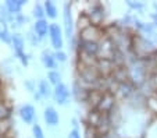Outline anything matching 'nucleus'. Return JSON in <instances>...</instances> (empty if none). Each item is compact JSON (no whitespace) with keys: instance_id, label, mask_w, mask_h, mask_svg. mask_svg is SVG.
Masks as SVG:
<instances>
[{"instance_id":"1a4fd4ad","label":"nucleus","mask_w":157,"mask_h":138,"mask_svg":"<svg viewBox=\"0 0 157 138\" xmlns=\"http://www.w3.org/2000/svg\"><path fill=\"white\" fill-rule=\"evenodd\" d=\"M25 2H22V0H18V2H7V7H9V10L11 13H18L21 10V6Z\"/></svg>"},{"instance_id":"0eeeda50","label":"nucleus","mask_w":157,"mask_h":138,"mask_svg":"<svg viewBox=\"0 0 157 138\" xmlns=\"http://www.w3.org/2000/svg\"><path fill=\"white\" fill-rule=\"evenodd\" d=\"M42 61H43V64L48 67V69H54V67H56L53 56H52L48 50H44L43 53H42Z\"/></svg>"},{"instance_id":"6e6552de","label":"nucleus","mask_w":157,"mask_h":138,"mask_svg":"<svg viewBox=\"0 0 157 138\" xmlns=\"http://www.w3.org/2000/svg\"><path fill=\"white\" fill-rule=\"evenodd\" d=\"M13 43H14V48H15V50H17V53H18V56L20 54H22V46H24V39L21 38L20 35H13Z\"/></svg>"},{"instance_id":"2eb2a0df","label":"nucleus","mask_w":157,"mask_h":138,"mask_svg":"<svg viewBox=\"0 0 157 138\" xmlns=\"http://www.w3.org/2000/svg\"><path fill=\"white\" fill-rule=\"evenodd\" d=\"M56 59H57V60H60V61H65V60H67V54L63 53V52H57V53H56Z\"/></svg>"},{"instance_id":"9b49d317","label":"nucleus","mask_w":157,"mask_h":138,"mask_svg":"<svg viewBox=\"0 0 157 138\" xmlns=\"http://www.w3.org/2000/svg\"><path fill=\"white\" fill-rule=\"evenodd\" d=\"M39 89H40V93L44 96H50V87H49V84L46 81H40V84H39Z\"/></svg>"},{"instance_id":"9d476101","label":"nucleus","mask_w":157,"mask_h":138,"mask_svg":"<svg viewBox=\"0 0 157 138\" xmlns=\"http://www.w3.org/2000/svg\"><path fill=\"white\" fill-rule=\"evenodd\" d=\"M44 7H46V13H48V15L50 18H54L57 15V9L52 2H46V3H44Z\"/></svg>"},{"instance_id":"a211bd4d","label":"nucleus","mask_w":157,"mask_h":138,"mask_svg":"<svg viewBox=\"0 0 157 138\" xmlns=\"http://www.w3.org/2000/svg\"><path fill=\"white\" fill-rule=\"evenodd\" d=\"M0 17H7V13H6V9L0 6Z\"/></svg>"},{"instance_id":"39448f33","label":"nucleus","mask_w":157,"mask_h":138,"mask_svg":"<svg viewBox=\"0 0 157 138\" xmlns=\"http://www.w3.org/2000/svg\"><path fill=\"white\" fill-rule=\"evenodd\" d=\"M44 120L50 126H56L59 123V114L53 108H48L44 110Z\"/></svg>"},{"instance_id":"dca6fc26","label":"nucleus","mask_w":157,"mask_h":138,"mask_svg":"<svg viewBox=\"0 0 157 138\" xmlns=\"http://www.w3.org/2000/svg\"><path fill=\"white\" fill-rule=\"evenodd\" d=\"M6 25H4L3 21H0V38H3L4 35H6Z\"/></svg>"},{"instance_id":"ddd939ff","label":"nucleus","mask_w":157,"mask_h":138,"mask_svg":"<svg viewBox=\"0 0 157 138\" xmlns=\"http://www.w3.org/2000/svg\"><path fill=\"white\" fill-rule=\"evenodd\" d=\"M32 130H33V137H35V138H44L43 137V132H42V128L38 126V124H35Z\"/></svg>"},{"instance_id":"f8f14e48","label":"nucleus","mask_w":157,"mask_h":138,"mask_svg":"<svg viewBox=\"0 0 157 138\" xmlns=\"http://www.w3.org/2000/svg\"><path fill=\"white\" fill-rule=\"evenodd\" d=\"M60 74L59 73H56V71H50L49 73V80H50V82L52 84H56V85H59L60 84Z\"/></svg>"},{"instance_id":"4468645a","label":"nucleus","mask_w":157,"mask_h":138,"mask_svg":"<svg viewBox=\"0 0 157 138\" xmlns=\"http://www.w3.org/2000/svg\"><path fill=\"white\" fill-rule=\"evenodd\" d=\"M33 14H35V17H38V18L43 17V10H42V7L39 6V4L35 6V13H33Z\"/></svg>"},{"instance_id":"7ed1b4c3","label":"nucleus","mask_w":157,"mask_h":138,"mask_svg":"<svg viewBox=\"0 0 157 138\" xmlns=\"http://www.w3.org/2000/svg\"><path fill=\"white\" fill-rule=\"evenodd\" d=\"M64 27H65V35L71 38L72 36V17H71V10L70 6L65 4L64 6Z\"/></svg>"},{"instance_id":"423d86ee","label":"nucleus","mask_w":157,"mask_h":138,"mask_svg":"<svg viewBox=\"0 0 157 138\" xmlns=\"http://www.w3.org/2000/svg\"><path fill=\"white\" fill-rule=\"evenodd\" d=\"M35 31L40 38H43V36L48 34V22L44 21V20H39L35 24Z\"/></svg>"},{"instance_id":"f03ea898","label":"nucleus","mask_w":157,"mask_h":138,"mask_svg":"<svg viewBox=\"0 0 157 138\" xmlns=\"http://www.w3.org/2000/svg\"><path fill=\"white\" fill-rule=\"evenodd\" d=\"M54 98H56V101L60 103V105H64L70 98L68 88L65 87L64 84H59L56 87V89H54Z\"/></svg>"},{"instance_id":"f3484780","label":"nucleus","mask_w":157,"mask_h":138,"mask_svg":"<svg viewBox=\"0 0 157 138\" xmlns=\"http://www.w3.org/2000/svg\"><path fill=\"white\" fill-rule=\"evenodd\" d=\"M68 138H81V135H79V132H78V130H72V131L68 134Z\"/></svg>"},{"instance_id":"20e7f679","label":"nucleus","mask_w":157,"mask_h":138,"mask_svg":"<svg viewBox=\"0 0 157 138\" xmlns=\"http://www.w3.org/2000/svg\"><path fill=\"white\" fill-rule=\"evenodd\" d=\"M20 114L25 123H32L33 119H35V109H33L31 105H25L21 108Z\"/></svg>"},{"instance_id":"f257e3e1","label":"nucleus","mask_w":157,"mask_h":138,"mask_svg":"<svg viewBox=\"0 0 157 138\" xmlns=\"http://www.w3.org/2000/svg\"><path fill=\"white\" fill-rule=\"evenodd\" d=\"M50 38H52V43L56 49H61L63 48V35H61V30L57 24H52L50 25Z\"/></svg>"}]
</instances>
